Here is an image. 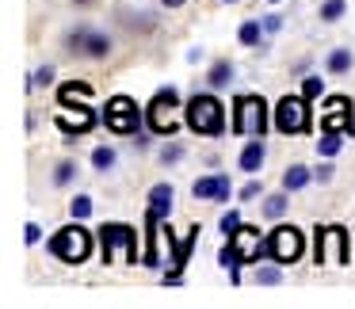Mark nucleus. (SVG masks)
<instances>
[{"label": "nucleus", "mask_w": 355, "mask_h": 309, "mask_svg": "<svg viewBox=\"0 0 355 309\" xmlns=\"http://www.w3.org/2000/svg\"><path fill=\"white\" fill-rule=\"evenodd\" d=\"M96 237H100V233L85 229V222L73 218V225H65V229H58L54 237H50V256H58L62 263H85L96 248Z\"/></svg>", "instance_id": "nucleus-1"}, {"label": "nucleus", "mask_w": 355, "mask_h": 309, "mask_svg": "<svg viewBox=\"0 0 355 309\" xmlns=\"http://www.w3.org/2000/svg\"><path fill=\"white\" fill-rule=\"evenodd\" d=\"M184 123L202 138H218V134H225V107L210 92H195L184 107Z\"/></svg>", "instance_id": "nucleus-2"}, {"label": "nucleus", "mask_w": 355, "mask_h": 309, "mask_svg": "<svg viewBox=\"0 0 355 309\" xmlns=\"http://www.w3.org/2000/svg\"><path fill=\"white\" fill-rule=\"evenodd\" d=\"M233 134L268 138V103H263V96L245 92L233 100Z\"/></svg>", "instance_id": "nucleus-3"}, {"label": "nucleus", "mask_w": 355, "mask_h": 309, "mask_svg": "<svg viewBox=\"0 0 355 309\" xmlns=\"http://www.w3.org/2000/svg\"><path fill=\"white\" fill-rule=\"evenodd\" d=\"M96 233H100V245H103V263H115L119 248L126 252V263H141V260H146V256L138 252V229H134V225L103 222Z\"/></svg>", "instance_id": "nucleus-4"}, {"label": "nucleus", "mask_w": 355, "mask_h": 309, "mask_svg": "<svg viewBox=\"0 0 355 309\" xmlns=\"http://www.w3.org/2000/svg\"><path fill=\"white\" fill-rule=\"evenodd\" d=\"M176 111H180V92L176 88H161V92L149 100V107H146V118H149V130L153 134H176L180 130V118H176Z\"/></svg>", "instance_id": "nucleus-5"}, {"label": "nucleus", "mask_w": 355, "mask_h": 309, "mask_svg": "<svg viewBox=\"0 0 355 309\" xmlns=\"http://www.w3.org/2000/svg\"><path fill=\"white\" fill-rule=\"evenodd\" d=\"M271 245V263H298L302 252H306V233L298 225H279V229L268 233Z\"/></svg>", "instance_id": "nucleus-6"}, {"label": "nucleus", "mask_w": 355, "mask_h": 309, "mask_svg": "<svg viewBox=\"0 0 355 309\" xmlns=\"http://www.w3.org/2000/svg\"><path fill=\"white\" fill-rule=\"evenodd\" d=\"M275 130L279 134H306L309 130V100L306 96H283V100H279Z\"/></svg>", "instance_id": "nucleus-7"}, {"label": "nucleus", "mask_w": 355, "mask_h": 309, "mask_svg": "<svg viewBox=\"0 0 355 309\" xmlns=\"http://www.w3.org/2000/svg\"><path fill=\"white\" fill-rule=\"evenodd\" d=\"M138 123H141L138 103H134L130 96H111L107 107H103V126H107L111 134H134Z\"/></svg>", "instance_id": "nucleus-8"}, {"label": "nucleus", "mask_w": 355, "mask_h": 309, "mask_svg": "<svg viewBox=\"0 0 355 309\" xmlns=\"http://www.w3.org/2000/svg\"><path fill=\"white\" fill-rule=\"evenodd\" d=\"M313 260L317 263H329V248H336V263H347L352 256H347V233L340 229V225H317L313 229Z\"/></svg>", "instance_id": "nucleus-9"}, {"label": "nucleus", "mask_w": 355, "mask_h": 309, "mask_svg": "<svg viewBox=\"0 0 355 309\" xmlns=\"http://www.w3.org/2000/svg\"><path fill=\"white\" fill-rule=\"evenodd\" d=\"M58 130L65 134V138H77V134H88L96 126V111L88 107V103H80V107H73V103H62V111L54 115Z\"/></svg>", "instance_id": "nucleus-10"}, {"label": "nucleus", "mask_w": 355, "mask_h": 309, "mask_svg": "<svg viewBox=\"0 0 355 309\" xmlns=\"http://www.w3.org/2000/svg\"><path fill=\"white\" fill-rule=\"evenodd\" d=\"M233 240H237V252H241V263H260V260H271V245L268 237H263L256 225H241L237 233H233Z\"/></svg>", "instance_id": "nucleus-11"}, {"label": "nucleus", "mask_w": 355, "mask_h": 309, "mask_svg": "<svg viewBox=\"0 0 355 309\" xmlns=\"http://www.w3.org/2000/svg\"><path fill=\"white\" fill-rule=\"evenodd\" d=\"M69 50L85 58H107L111 54V39L96 27H73L69 31Z\"/></svg>", "instance_id": "nucleus-12"}, {"label": "nucleus", "mask_w": 355, "mask_h": 309, "mask_svg": "<svg viewBox=\"0 0 355 309\" xmlns=\"http://www.w3.org/2000/svg\"><path fill=\"white\" fill-rule=\"evenodd\" d=\"M191 195L199 202H230V176L214 172V176H199L191 184Z\"/></svg>", "instance_id": "nucleus-13"}, {"label": "nucleus", "mask_w": 355, "mask_h": 309, "mask_svg": "<svg viewBox=\"0 0 355 309\" xmlns=\"http://www.w3.org/2000/svg\"><path fill=\"white\" fill-rule=\"evenodd\" d=\"M347 111H352V100H347V96H329V100H324L321 126H336V130H344V134H355V115H347Z\"/></svg>", "instance_id": "nucleus-14"}, {"label": "nucleus", "mask_w": 355, "mask_h": 309, "mask_svg": "<svg viewBox=\"0 0 355 309\" xmlns=\"http://www.w3.org/2000/svg\"><path fill=\"white\" fill-rule=\"evenodd\" d=\"M172 202H176V187L172 184H153L149 187V206L146 210H153L157 218H172Z\"/></svg>", "instance_id": "nucleus-15"}, {"label": "nucleus", "mask_w": 355, "mask_h": 309, "mask_svg": "<svg viewBox=\"0 0 355 309\" xmlns=\"http://www.w3.org/2000/svg\"><path fill=\"white\" fill-rule=\"evenodd\" d=\"M263 161H268V149H263V138H252V141H245V149H241V157H237L241 172H248V176H256V172L263 168Z\"/></svg>", "instance_id": "nucleus-16"}, {"label": "nucleus", "mask_w": 355, "mask_h": 309, "mask_svg": "<svg viewBox=\"0 0 355 309\" xmlns=\"http://www.w3.org/2000/svg\"><path fill=\"white\" fill-rule=\"evenodd\" d=\"M340 149H344V130H336V126H321V141H317V153L321 157H336Z\"/></svg>", "instance_id": "nucleus-17"}, {"label": "nucleus", "mask_w": 355, "mask_h": 309, "mask_svg": "<svg viewBox=\"0 0 355 309\" xmlns=\"http://www.w3.org/2000/svg\"><path fill=\"white\" fill-rule=\"evenodd\" d=\"M309 179H313V168H306V164H291V168L283 172V191H302Z\"/></svg>", "instance_id": "nucleus-18"}, {"label": "nucleus", "mask_w": 355, "mask_h": 309, "mask_svg": "<svg viewBox=\"0 0 355 309\" xmlns=\"http://www.w3.org/2000/svg\"><path fill=\"white\" fill-rule=\"evenodd\" d=\"M237 39H241V46H260L263 42V19H248V24H241Z\"/></svg>", "instance_id": "nucleus-19"}, {"label": "nucleus", "mask_w": 355, "mask_h": 309, "mask_svg": "<svg viewBox=\"0 0 355 309\" xmlns=\"http://www.w3.org/2000/svg\"><path fill=\"white\" fill-rule=\"evenodd\" d=\"M286 206H291V202H286V191H279V195H268V199L260 202L263 218H271V222H279V218L286 214Z\"/></svg>", "instance_id": "nucleus-20"}, {"label": "nucleus", "mask_w": 355, "mask_h": 309, "mask_svg": "<svg viewBox=\"0 0 355 309\" xmlns=\"http://www.w3.org/2000/svg\"><path fill=\"white\" fill-rule=\"evenodd\" d=\"M88 96H92V85H80V80H73V85H62V88H58V103L88 100Z\"/></svg>", "instance_id": "nucleus-21"}, {"label": "nucleus", "mask_w": 355, "mask_h": 309, "mask_svg": "<svg viewBox=\"0 0 355 309\" xmlns=\"http://www.w3.org/2000/svg\"><path fill=\"white\" fill-rule=\"evenodd\" d=\"M115 164H119V157H115V149H111V145H96L92 149V168L96 172H111Z\"/></svg>", "instance_id": "nucleus-22"}, {"label": "nucleus", "mask_w": 355, "mask_h": 309, "mask_svg": "<svg viewBox=\"0 0 355 309\" xmlns=\"http://www.w3.org/2000/svg\"><path fill=\"white\" fill-rule=\"evenodd\" d=\"M230 80H233V62H225V58H222V62H214V69H210L207 85H210V88H225Z\"/></svg>", "instance_id": "nucleus-23"}, {"label": "nucleus", "mask_w": 355, "mask_h": 309, "mask_svg": "<svg viewBox=\"0 0 355 309\" xmlns=\"http://www.w3.org/2000/svg\"><path fill=\"white\" fill-rule=\"evenodd\" d=\"M352 62H355L352 50H332V54L324 58V69H329V73H347V69H352Z\"/></svg>", "instance_id": "nucleus-24"}, {"label": "nucleus", "mask_w": 355, "mask_h": 309, "mask_svg": "<svg viewBox=\"0 0 355 309\" xmlns=\"http://www.w3.org/2000/svg\"><path fill=\"white\" fill-rule=\"evenodd\" d=\"M218 263H222L225 271H230V267H241V252H237V240H233V237H225L222 252H218Z\"/></svg>", "instance_id": "nucleus-25"}, {"label": "nucleus", "mask_w": 355, "mask_h": 309, "mask_svg": "<svg viewBox=\"0 0 355 309\" xmlns=\"http://www.w3.org/2000/svg\"><path fill=\"white\" fill-rule=\"evenodd\" d=\"M344 8H347V0H324V4H321V19H324V24H336V19H344Z\"/></svg>", "instance_id": "nucleus-26"}, {"label": "nucleus", "mask_w": 355, "mask_h": 309, "mask_svg": "<svg viewBox=\"0 0 355 309\" xmlns=\"http://www.w3.org/2000/svg\"><path fill=\"white\" fill-rule=\"evenodd\" d=\"M92 206H96V202H92V199H88V195H77V199H73V202H69V214H73V218H77V222H85V218H88V214H92Z\"/></svg>", "instance_id": "nucleus-27"}, {"label": "nucleus", "mask_w": 355, "mask_h": 309, "mask_svg": "<svg viewBox=\"0 0 355 309\" xmlns=\"http://www.w3.org/2000/svg\"><path fill=\"white\" fill-rule=\"evenodd\" d=\"M218 225H222V233H225V237H233V233H237L241 225H245V222H241V210H225V214H222V222H218Z\"/></svg>", "instance_id": "nucleus-28"}, {"label": "nucleus", "mask_w": 355, "mask_h": 309, "mask_svg": "<svg viewBox=\"0 0 355 309\" xmlns=\"http://www.w3.org/2000/svg\"><path fill=\"white\" fill-rule=\"evenodd\" d=\"M73 176H77V164H73V161H62V164H58V172H54V184L65 187V184H73Z\"/></svg>", "instance_id": "nucleus-29"}, {"label": "nucleus", "mask_w": 355, "mask_h": 309, "mask_svg": "<svg viewBox=\"0 0 355 309\" xmlns=\"http://www.w3.org/2000/svg\"><path fill=\"white\" fill-rule=\"evenodd\" d=\"M302 96H306V100L324 96V80H321V77H306V80H302Z\"/></svg>", "instance_id": "nucleus-30"}, {"label": "nucleus", "mask_w": 355, "mask_h": 309, "mask_svg": "<svg viewBox=\"0 0 355 309\" xmlns=\"http://www.w3.org/2000/svg\"><path fill=\"white\" fill-rule=\"evenodd\" d=\"M256 283H260V286H275V283H283V271H279V267H260V271H256Z\"/></svg>", "instance_id": "nucleus-31"}, {"label": "nucleus", "mask_w": 355, "mask_h": 309, "mask_svg": "<svg viewBox=\"0 0 355 309\" xmlns=\"http://www.w3.org/2000/svg\"><path fill=\"white\" fill-rule=\"evenodd\" d=\"M50 80H54V65H42V69L31 77V88H50Z\"/></svg>", "instance_id": "nucleus-32"}, {"label": "nucleus", "mask_w": 355, "mask_h": 309, "mask_svg": "<svg viewBox=\"0 0 355 309\" xmlns=\"http://www.w3.org/2000/svg\"><path fill=\"white\" fill-rule=\"evenodd\" d=\"M260 195H263V184H260V179H248V184L241 187V199H245V202L260 199Z\"/></svg>", "instance_id": "nucleus-33"}, {"label": "nucleus", "mask_w": 355, "mask_h": 309, "mask_svg": "<svg viewBox=\"0 0 355 309\" xmlns=\"http://www.w3.org/2000/svg\"><path fill=\"white\" fill-rule=\"evenodd\" d=\"M332 172H336V168L329 164V157H321V164L313 168V179H317V184H329V179H332Z\"/></svg>", "instance_id": "nucleus-34"}, {"label": "nucleus", "mask_w": 355, "mask_h": 309, "mask_svg": "<svg viewBox=\"0 0 355 309\" xmlns=\"http://www.w3.org/2000/svg\"><path fill=\"white\" fill-rule=\"evenodd\" d=\"M161 161H164V164L184 161V145H164V149H161Z\"/></svg>", "instance_id": "nucleus-35"}, {"label": "nucleus", "mask_w": 355, "mask_h": 309, "mask_svg": "<svg viewBox=\"0 0 355 309\" xmlns=\"http://www.w3.org/2000/svg\"><path fill=\"white\" fill-rule=\"evenodd\" d=\"M24 240H27V245H39V240H42V229H39L35 222H27V225H24Z\"/></svg>", "instance_id": "nucleus-36"}, {"label": "nucleus", "mask_w": 355, "mask_h": 309, "mask_svg": "<svg viewBox=\"0 0 355 309\" xmlns=\"http://www.w3.org/2000/svg\"><path fill=\"white\" fill-rule=\"evenodd\" d=\"M279 27H283V16H263V31L268 35H275Z\"/></svg>", "instance_id": "nucleus-37"}, {"label": "nucleus", "mask_w": 355, "mask_h": 309, "mask_svg": "<svg viewBox=\"0 0 355 309\" xmlns=\"http://www.w3.org/2000/svg\"><path fill=\"white\" fill-rule=\"evenodd\" d=\"M161 4H164V8H184L187 0H161Z\"/></svg>", "instance_id": "nucleus-38"}, {"label": "nucleus", "mask_w": 355, "mask_h": 309, "mask_svg": "<svg viewBox=\"0 0 355 309\" xmlns=\"http://www.w3.org/2000/svg\"><path fill=\"white\" fill-rule=\"evenodd\" d=\"M73 4H92V0H73Z\"/></svg>", "instance_id": "nucleus-39"}, {"label": "nucleus", "mask_w": 355, "mask_h": 309, "mask_svg": "<svg viewBox=\"0 0 355 309\" xmlns=\"http://www.w3.org/2000/svg\"><path fill=\"white\" fill-rule=\"evenodd\" d=\"M222 4H237V0H222Z\"/></svg>", "instance_id": "nucleus-40"}, {"label": "nucleus", "mask_w": 355, "mask_h": 309, "mask_svg": "<svg viewBox=\"0 0 355 309\" xmlns=\"http://www.w3.org/2000/svg\"><path fill=\"white\" fill-rule=\"evenodd\" d=\"M271 4H279V0H271Z\"/></svg>", "instance_id": "nucleus-41"}]
</instances>
